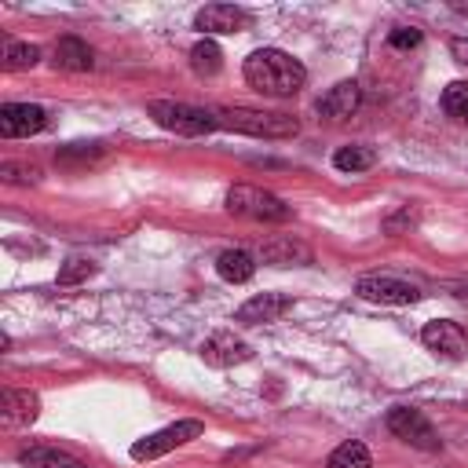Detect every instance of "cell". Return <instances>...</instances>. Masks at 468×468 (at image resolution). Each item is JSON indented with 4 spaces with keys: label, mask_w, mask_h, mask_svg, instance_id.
<instances>
[{
    "label": "cell",
    "mask_w": 468,
    "mask_h": 468,
    "mask_svg": "<svg viewBox=\"0 0 468 468\" xmlns=\"http://www.w3.org/2000/svg\"><path fill=\"white\" fill-rule=\"evenodd\" d=\"M241 73H245V84H249L252 91L274 95V99H289V95H296V91L307 84L303 62L292 58L289 51H282V48H256V51L245 58Z\"/></svg>",
    "instance_id": "cell-1"
},
{
    "label": "cell",
    "mask_w": 468,
    "mask_h": 468,
    "mask_svg": "<svg viewBox=\"0 0 468 468\" xmlns=\"http://www.w3.org/2000/svg\"><path fill=\"white\" fill-rule=\"evenodd\" d=\"M216 121H219V128L256 135V139H289L300 132V121L289 113H267V110H245V106L216 110Z\"/></svg>",
    "instance_id": "cell-2"
},
{
    "label": "cell",
    "mask_w": 468,
    "mask_h": 468,
    "mask_svg": "<svg viewBox=\"0 0 468 468\" xmlns=\"http://www.w3.org/2000/svg\"><path fill=\"white\" fill-rule=\"evenodd\" d=\"M227 212L241 216V219H256V223H282V219L292 216V208L278 194L249 186V183H238V186L227 190Z\"/></svg>",
    "instance_id": "cell-3"
},
{
    "label": "cell",
    "mask_w": 468,
    "mask_h": 468,
    "mask_svg": "<svg viewBox=\"0 0 468 468\" xmlns=\"http://www.w3.org/2000/svg\"><path fill=\"white\" fill-rule=\"evenodd\" d=\"M150 117L165 132H176V135H205L219 128L216 110H201L190 102H150Z\"/></svg>",
    "instance_id": "cell-4"
},
{
    "label": "cell",
    "mask_w": 468,
    "mask_h": 468,
    "mask_svg": "<svg viewBox=\"0 0 468 468\" xmlns=\"http://www.w3.org/2000/svg\"><path fill=\"white\" fill-rule=\"evenodd\" d=\"M388 428H391V435H399L402 442H410L417 450H439L442 446V439L431 428V420L420 410H413V406H395L388 413Z\"/></svg>",
    "instance_id": "cell-5"
},
{
    "label": "cell",
    "mask_w": 468,
    "mask_h": 468,
    "mask_svg": "<svg viewBox=\"0 0 468 468\" xmlns=\"http://www.w3.org/2000/svg\"><path fill=\"white\" fill-rule=\"evenodd\" d=\"M197 435H201V420H176V424H168V428L139 439L132 446V457L135 461H154V457H165L168 450H176V446H183V442H190Z\"/></svg>",
    "instance_id": "cell-6"
},
{
    "label": "cell",
    "mask_w": 468,
    "mask_h": 468,
    "mask_svg": "<svg viewBox=\"0 0 468 468\" xmlns=\"http://www.w3.org/2000/svg\"><path fill=\"white\" fill-rule=\"evenodd\" d=\"M355 292H358L362 300H373V303H395V307H402V303H417V300H420V289H417L413 282H402V278H391V274H366V278H358Z\"/></svg>",
    "instance_id": "cell-7"
},
{
    "label": "cell",
    "mask_w": 468,
    "mask_h": 468,
    "mask_svg": "<svg viewBox=\"0 0 468 468\" xmlns=\"http://www.w3.org/2000/svg\"><path fill=\"white\" fill-rule=\"evenodd\" d=\"M48 128V113L37 102H4L0 106V135L4 139H26Z\"/></svg>",
    "instance_id": "cell-8"
},
{
    "label": "cell",
    "mask_w": 468,
    "mask_h": 468,
    "mask_svg": "<svg viewBox=\"0 0 468 468\" xmlns=\"http://www.w3.org/2000/svg\"><path fill=\"white\" fill-rule=\"evenodd\" d=\"M420 340H424L428 351L446 355V358H461V355L468 351V336H464V329H461L457 322H446V318L428 322V325L420 329Z\"/></svg>",
    "instance_id": "cell-9"
},
{
    "label": "cell",
    "mask_w": 468,
    "mask_h": 468,
    "mask_svg": "<svg viewBox=\"0 0 468 468\" xmlns=\"http://www.w3.org/2000/svg\"><path fill=\"white\" fill-rule=\"evenodd\" d=\"M292 307V300L285 292H256L252 300H245L234 311V322L241 325H263V322H278L285 311Z\"/></svg>",
    "instance_id": "cell-10"
},
{
    "label": "cell",
    "mask_w": 468,
    "mask_h": 468,
    "mask_svg": "<svg viewBox=\"0 0 468 468\" xmlns=\"http://www.w3.org/2000/svg\"><path fill=\"white\" fill-rule=\"evenodd\" d=\"M194 26L201 33H208V37L212 33H241L249 26V15L241 7H234V4H208V7H201L194 15Z\"/></svg>",
    "instance_id": "cell-11"
},
{
    "label": "cell",
    "mask_w": 468,
    "mask_h": 468,
    "mask_svg": "<svg viewBox=\"0 0 468 468\" xmlns=\"http://www.w3.org/2000/svg\"><path fill=\"white\" fill-rule=\"evenodd\" d=\"M358 102H362L358 80H340V84H333V88L318 99V113H322L325 121H344V117H351V113L358 110Z\"/></svg>",
    "instance_id": "cell-12"
},
{
    "label": "cell",
    "mask_w": 468,
    "mask_h": 468,
    "mask_svg": "<svg viewBox=\"0 0 468 468\" xmlns=\"http://www.w3.org/2000/svg\"><path fill=\"white\" fill-rule=\"evenodd\" d=\"M249 355H252V347L245 340H238L234 333H212L201 344V358L208 366H234V362H245Z\"/></svg>",
    "instance_id": "cell-13"
},
{
    "label": "cell",
    "mask_w": 468,
    "mask_h": 468,
    "mask_svg": "<svg viewBox=\"0 0 468 468\" xmlns=\"http://www.w3.org/2000/svg\"><path fill=\"white\" fill-rule=\"evenodd\" d=\"M0 413H4V424L18 428V424H33L37 413H40V399L33 391H15V388H4L0 395Z\"/></svg>",
    "instance_id": "cell-14"
},
{
    "label": "cell",
    "mask_w": 468,
    "mask_h": 468,
    "mask_svg": "<svg viewBox=\"0 0 468 468\" xmlns=\"http://www.w3.org/2000/svg\"><path fill=\"white\" fill-rule=\"evenodd\" d=\"M260 260L271 267H292V263H311V249L296 238H271L260 245Z\"/></svg>",
    "instance_id": "cell-15"
},
{
    "label": "cell",
    "mask_w": 468,
    "mask_h": 468,
    "mask_svg": "<svg viewBox=\"0 0 468 468\" xmlns=\"http://www.w3.org/2000/svg\"><path fill=\"white\" fill-rule=\"evenodd\" d=\"M91 62H95V55H91V48H88L80 37H62V40L55 44V66H58V69L84 73V69H91Z\"/></svg>",
    "instance_id": "cell-16"
},
{
    "label": "cell",
    "mask_w": 468,
    "mask_h": 468,
    "mask_svg": "<svg viewBox=\"0 0 468 468\" xmlns=\"http://www.w3.org/2000/svg\"><path fill=\"white\" fill-rule=\"evenodd\" d=\"M18 464L22 468H88L73 453H62V450H51V446H29V450H22L18 453Z\"/></svg>",
    "instance_id": "cell-17"
},
{
    "label": "cell",
    "mask_w": 468,
    "mask_h": 468,
    "mask_svg": "<svg viewBox=\"0 0 468 468\" xmlns=\"http://www.w3.org/2000/svg\"><path fill=\"white\" fill-rule=\"evenodd\" d=\"M216 271H219V278H227V282L238 285V282H249L256 274V260L245 249H227V252H219Z\"/></svg>",
    "instance_id": "cell-18"
},
{
    "label": "cell",
    "mask_w": 468,
    "mask_h": 468,
    "mask_svg": "<svg viewBox=\"0 0 468 468\" xmlns=\"http://www.w3.org/2000/svg\"><path fill=\"white\" fill-rule=\"evenodd\" d=\"M190 66H194V73H201V77H212V73H219V66H223V51L216 48V40H197L194 48H190Z\"/></svg>",
    "instance_id": "cell-19"
},
{
    "label": "cell",
    "mask_w": 468,
    "mask_h": 468,
    "mask_svg": "<svg viewBox=\"0 0 468 468\" xmlns=\"http://www.w3.org/2000/svg\"><path fill=\"white\" fill-rule=\"evenodd\" d=\"M373 161H377V150L373 146H340L336 154H333V165L340 168V172H366V168H373Z\"/></svg>",
    "instance_id": "cell-20"
},
{
    "label": "cell",
    "mask_w": 468,
    "mask_h": 468,
    "mask_svg": "<svg viewBox=\"0 0 468 468\" xmlns=\"http://www.w3.org/2000/svg\"><path fill=\"white\" fill-rule=\"evenodd\" d=\"M37 62H40V48H37V44H18V40H7V44H4V69H7V73L33 69Z\"/></svg>",
    "instance_id": "cell-21"
},
{
    "label": "cell",
    "mask_w": 468,
    "mask_h": 468,
    "mask_svg": "<svg viewBox=\"0 0 468 468\" xmlns=\"http://www.w3.org/2000/svg\"><path fill=\"white\" fill-rule=\"evenodd\" d=\"M325 468H373V457H369V450L362 442L351 439V442H344V446L333 450V457H329Z\"/></svg>",
    "instance_id": "cell-22"
},
{
    "label": "cell",
    "mask_w": 468,
    "mask_h": 468,
    "mask_svg": "<svg viewBox=\"0 0 468 468\" xmlns=\"http://www.w3.org/2000/svg\"><path fill=\"white\" fill-rule=\"evenodd\" d=\"M442 106H446L450 117L468 124V80H450L446 91H442Z\"/></svg>",
    "instance_id": "cell-23"
},
{
    "label": "cell",
    "mask_w": 468,
    "mask_h": 468,
    "mask_svg": "<svg viewBox=\"0 0 468 468\" xmlns=\"http://www.w3.org/2000/svg\"><path fill=\"white\" fill-rule=\"evenodd\" d=\"M95 274V260H88V256H69L62 267H58V285H77V282H84V278H91Z\"/></svg>",
    "instance_id": "cell-24"
},
{
    "label": "cell",
    "mask_w": 468,
    "mask_h": 468,
    "mask_svg": "<svg viewBox=\"0 0 468 468\" xmlns=\"http://www.w3.org/2000/svg\"><path fill=\"white\" fill-rule=\"evenodd\" d=\"M0 176H4V183H37V179H40V168L4 161V165H0Z\"/></svg>",
    "instance_id": "cell-25"
},
{
    "label": "cell",
    "mask_w": 468,
    "mask_h": 468,
    "mask_svg": "<svg viewBox=\"0 0 468 468\" xmlns=\"http://www.w3.org/2000/svg\"><path fill=\"white\" fill-rule=\"evenodd\" d=\"M388 44H391V48H417V44H420V29H413V26H402V29H391V37H388Z\"/></svg>",
    "instance_id": "cell-26"
},
{
    "label": "cell",
    "mask_w": 468,
    "mask_h": 468,
    "mask_svg": "<svg viewBox=\"0 0 468 468\" xmlns=\"http://www.w3.org/2000/svg\"><path fill=\"white\" fill-rule=\"evenodd\" d=\"M450 51H453V58L468 69V37H457V40H450Z\"/></svg>",
    "instance_id": "cell-27"
},
{
    "label": "cell",
    "mask_w": 468,
    "mask_h": 468,
    "mask_svg": "<svg viewBox=\"0 0 468 468\" xmlns=\"http://www.w3.org/2000/svg\"><path fill=\"white\" fill-rule=\"evenodd\" d=\"M453 11H461V15H468V4H453Z\"/></svg>",
    "instance_id": "cell-28"
}]
</instances>
